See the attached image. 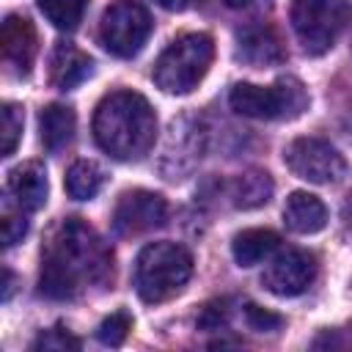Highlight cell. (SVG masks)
Masks as SVG:
<instances>
[{
    "instance_id": "d6986e66",
    "label": "cell",
    "mask_w": 352,
    "mask_h": 352,
    "mask_svg": "<svg viewBox=\"0 0 352 352\" xmlns=\"http://www.w3.org/2000/svg\"><path fill=\"white\" fill-rule=\"evenodd\" d=\"M102 182H104V173L96 162L91 160H77L69 170H66V179H63V187L69 192V198L74 201H91L99 190H102Z\"/></svg>"
},
{
    "instance_id": "8992f818",
    "label": "cell",
    "mask_w": 352,
    "mask_h": 352,
    "mask_svg": "<svg viewBox=\"0 0 352 352\" xmlns=\"http://www.w3.org/2000/svg\"><path fill=\"white\" fill-rule=\"evenodd\" d=\"M297 41L308 55L327 52L352 22L349 0H292L289 8Z\"/></svg>"
},
{
    "instance_id": "f546056e",
    "label": "cell",
    "mask_w": 352,
    "mask_h": 352,
    "mask_svg": "<svg viewBox=\"0 0 352 352\" xmlns=\"http://www.w3.org/2000/svg\"><path fill=\"white\" fill-rule=\"evenodd\" d=\"M11 289H14V275L6 270V292H3V300H8V297H11Z\"/></svg>"
},
{
    "instance_id": "7402d4cb",
    "label": "cell",
    "mask_w": 352,
    "mask_h": 352,
    "mask_svg": "<svg viewBox=\"0 0 352 352\" xmlns=\"http://www.w3.org/2000/svg\"><path fill=\"white\" fill-rule=\"evenodd\" d=\"M129 330H132V316L126 311H116V314L102 319V324L96 327V338L104 346H121L126 341Z\"/></svg>"
},
{
    "instance_id": "5bb4252c",
    "label": "cell",
    "mask_w": 352,
    "mask_h": 352,
    "mask_svg": "<svg viewBox=\"0 0 352 352\" xmlns=\"http://www.w3.org/2000/svg\"><path fill=\"white\" fill-rule=\"evenodd\" d=\"M94 74V60L77 50L74 44H58L55 52H52V60H50V77L55 82V88L60 91H69L80 82H85L88 77Z\"/></svg>"
},
{
    "instance_id": "9a60e30c",
    "label": "cell",
    "mask_w": 352,
    "mask_h": 352,
    "mask_svg": "<svg viewBox=\"0 0 352 352\" xmlns=\"http://www.w3.org/2000/svg\"><path fill=\"white\" fill-rule=\"evenodd\" d=\"M283 223L294 234H316L327 226V206L311 192H292L283 204Z\"/></svg>"
},
{
    "instance_id": "cb8c5ba5",
    "label": "cell",
    "mask_w": 352,
    "mask_h": 352,
    "mask_svg": "<svg viewBox=\"0 0 352 352\" xmlns=\"http://www.w3.org/2000/svg\"><path fill=\"white\" fill-rule=\"evenodd\" d=\"M245 322L256 333H275V330L283 327V319L278 314H272V311H267L261 305H253V302L245 305Z\"/></svg>"
},
{
    "instance_id": "d4e9b609",
    "label": "cell",
    "mask_w": 352,
    "mask_h": 352,
    "mask_svg": "<svg viewBox=\"0 0 352 352\" xmlns=\"http://www.w3.org/2000/svg\"><path fill=\"white\" fill-rule=\"evenodd\" d=\"M314 349H352V324L346 327H333V330H322L314 344Z\"/></svg>"
},
{
    "instance_id": "7a4b0ae2",
    "label": "cell",
    "mask_w": 352,
    "mask_h": 352,
    "mask_svg": "<svg viewBox=\"0 0 352 352\" xmlns=\"http://www.w3.org/2000/svg\"><path fill=\"white\" fill-rule=\"evenodd\" d=\"M94 140L113 160H143L157 140V113L138 91H113L94 110Z\"/></svg>"
},
{
    "instance_id": "484cf974",
    "label": "cell",
    "mask_w": 352,
    "mask_h": 352,
    "mask_svg": "<svg viewBox=\"0 0 352 352\" xmlns=\"http://www.w3.org/2000/svg\"><path fill=\"white\" fill-rule=\"evenodd\" d=\"M25 234H28L25 212H19V214L6 212V214H3V245H6V248H11V245H16Z\"/></svg>"
},
{
    "instance_id": "4dcf8cb0",
    "label": "cell",
    "mask_w": 352,
    "mask_h": 352,
    "mask_svg": "<svg viewBox=\"0 0 352 352\" xmlns=\"http://www.w3.org/2000/svg\"><path fill=\"white\" fill-rule=\"evenodd\" d=\"M349 129H352V113H349Z\"/></svg>"
},
{
    "instance_id": "3957f363",
    "label": "cell",
    "mask_w": 352,
    "mask_h": 352,
    "mask_svg": "<svg viewBox=\"0 0 352 352\" xmlns=\"http://www.w3.org/2000/svg\"><path fill=\"white\" fill-rule=\"evenodd\" d=\"M192 275V256L176 242H151L138 253L135 289L143 302H165L176 297Z\"/></svg>"
},
{
    "instance_id": "277c9868",
    "label": "cell",
    "mask_w": 352,
    "mask_h": 352,
    "mask_svg": "<svg viewBox=\"0 0 352 352\" xmlns=\"http://www.w3.org/2000/svg\"><path fill=\"white\" fill-rule=\"evenodd\" d=\"M214 41L206 33H184L173 38L154 63V82L165 94H190L209 72Z\"/></svg>"
},
{
    "instance_id": "4fadbf2b",
    "label": "cell",
    "mask_w": 352,
    "mask_h": 352,
    "mask_svg": "<svg viewBox=\"0 0 352 352\" xmlns=\"http://www.w3.org/2000/svg\"><path fill=\"white\" fill-rule=\"evenodd\" d=\"M50 182L41 162H22L8 173V195L19 212H38L47 204Z\"/></svg>"
},
{
    "instance_id": "e0dca14e",
    "label": "cell",
    "mask_w": 352,
    "mask_h": 352,
    "mask_svg": "<svg viewBox=\"0 0 352 352\" xmlns=\"http://www.w3.org/2000/svg\"><path fill=\"white\" fill-rule=\"evenodd\" d=\"M280 248V236L270 228H245L234 236L231 253L239 267H256Z\"/></svg>"
},
{
    "instance_id": "ffe728a7",
    "label": "cell",
    "mask_w": 352,
    "mask_h": 352,
    "mask_svg": "<svg viewBox=\"0 0 352 352\" xmlns=\"http://www.w3.org/2000/svg\"><path fill=\"white\" fill-rule=\"evenodd\" d=\"M38 11L47 16V22L58 30H74L88 8V0H36Z\"/></svg>"
},
{
    "instance_id": "30bf717a",
    "label": "cell",
    "mask_w": 352,
    "mask_h": 352,
    "mask_svg": "<svg viewBox=\"0 0 352 352\" xmlns=\"http://www.w3.org/2000/svg\"><path fill=\"white\" fill-rule=\"evenodd\" d=\"M316 270H319V264H316L314 253L292 248V250L278 253L267 264V270L261 275V283H264L267 292H272L278 297H297L314 283Z\"/></svg>"
},
{
    "instance_id": "4316f807",
    "label": "cell",
    "mask_w": 352,
    "mask_h": 352,
    "mask_svg": "<svg viewBox=\"0 0 352 352\" xmlns=\"http://www.w3.org/2000/svg\"><path fill=\"white\" fill-rule=\"evenodd\" d=\"M226 319H228V305H226V300H214V302H209V305L204 308V314L198 316V327H201V330H220V327L226 324Z\"/></svg>"
},
{
    "instance_id": "8fae6325",
    "label": "cell",
    "mask_w": 352,
    "mask_h": 352,
    "mask_svg": "<svg viewBox=\"0 0 352 352\" xmlns=\"http://www.w3.org/2000/svg\"><path fill=\"white\" fill-rule=\"evenodd\" d=\"M0 50H3L6 63H11L16 74H28L36 60V50H38V36H36L33 22L22 14H8L0 28Z\"/></svg>"
},
{
    "instance_id": "6da1fadb",
    "label": "cell",
    "mask_w": 352,
    "mask_h": 352,
    "mask_svg": "<svg viewBox=\"0 0 352 352\" xmlns=\"http://www.w3.org/2000/svg\"><path fill=\"white\" fill-rule=\"evenodd\" d=\"M113 278V253L82 220L66 217L41 250L38 292L50 300H74L85 286H104Z\"/></svg>"
},
{
    "instance_id": "f1b7e54d",
    "label": "cell",
    "mask_w": 352,
    "mask_h": 352,
    "mask_svg": "<svg viewBox=\"0 0 352 352\" xmlns=\"http://www.w3.org/2000/svg\"><path fill=\"white\" fill-rule=\"evenodd\" d=\"M162 8H168V11H182V8H187L190 6V0H157Z\"/></svg>"
},
{
    "instance_id": "9c48e42d",
    "label": "cell",
    "mask_w": 352,
    "mask_h": 352,
    "mask_svg": "<svg viewBox=\"0 0 352 352\" xmlns=\"http://www.w3.org/2000/svg\"><path fill=\"white\" fill-rule=\"evenodd\" d=\"M168 217V201L151 190H126L113 212V228L121 236H138L154 231Z\"/></svg>"
},
{
    "instance_id": "5b68a950",
    "label": "cell",
    "mask_w": 352,
    "mask_h": 352,
    "mask_svg": "<svg viewBox=\"0 0 352 352\" xmlns=\"http://www.w3.org/2000/svg\"><path fill=\"white\" fill-rule=\"evenodd\" d=\"M234 113L256 121H289L308 110V94L297 77H280L272 85L236 82L228 94Z\"/></svg>"
},
{
    "instance_id": "603a6c76",
    "label": "cell",
    "mask_w": 352,
    "mask_h": 352,
    "mask_svg": "<svg viewBox=\"0 0 352 352\" xmlns=\"http://www.w3.org/2000/svg\"><path fill=\"white\" fill-rule=\"evenodd\" d=\"M33 349H44V352H66V349H80V338L72 336L66 327H50L44 333H38V338L33 341Z\"/></svg>"
},
{
    "instance_id": "2e32d148",
    "label": "cell",
    "mask_w": 352,
    "mask_h": 352,
    "mask_svg": "<svg viewBox=\"0 0 352 352\" xmlns=\"http://www.w3.org/2000/svg\"><path fill=\"white\" fill-rule=\"evenodd\" d=\"M74 126H77V118L69 104H58V102L47 104L38 116V132H41L44 151H50V154L63 151L74 138Z\"/></svg>"
},
{
    "instance_id": "83f0119b",
    "label": "cell",
    "mask_w": 352,
    "mask_h": 352,
    "mask_svg": "<svg viewBox=\"0 0 352 352\" xmlns=\"http://www.w3.org/2000/svg\"><path fill=\"white\" fill-rule=\"evenodd\" d=\"M234 11H264L272 0H223Z\"/></svg>"
},
{
    "instance_id": "52a82bcc",
    "label": "cell",
    "mask_w": 352,
    "mask_h": 352,
    "mask_svg": "<svg viewBox=\"0 0 352 352\" xmlns=\"http://www.w3.org/2000/svg\"><path fill=\"white\" fill-rule=\"evenodd\" d=\"M151 14L132 0L113 3L99 22V41L102 47L116 58H132L143 50V44L151 36Z\"/></svg>"
},
{
    "instance_id": "ba28073f",
    "label": "cell",
    "mask_w": 352,
    "mask_h": 352,
    "mask_svg": "<svg viewBox=\"0 0 352 352\" xmlns=\"http://www.w3.org/2000/svg\"><path fill=\"white\" fill-rule=\"evenodd\" d=\"M283 160L289 170L311 184H333L346 173V160L322 138H297L286 146Z\"/></svg>"
},
{
    "instance_id": "44dd1931",
    "label": "cell",
    "mask_w": 352,
    "mask_h": 352,
    "mask_svg": "<svg viewBox=\"0 0 352 352\" xmlns=\"http://www.w3.org/2000/svg\"><path fill=\"white\" fill-rule=\"evenodd\" d=\"M0 118H3V132H0V151L3 157L14 154L19 138H22V124H25V116H22V107L14 104V102H6L3 110H0Z\"/></svg>"
},
{
    "instance_id": "7c38bea8",
    "label": "cell",
    "mask_w": 352,
    "mask_h": 352,
    "mask_svg": "<svg viewBox=\"0 0 352 352\" xmlns=\"http://www.w3.org/2000/svg\"><path fill=\"white\" fill-rule=\"evenodd\" d=\"M236 60L248 66H275L286 58L280 36L270 25H248L236 33Z\"/></svg>"
},
{
    "instance_id": "ac0fdd59",
    "label": "cell",
    "mask_w": 352,
    "mask_h": 352,
    "mask_svg": "<svg viewBox=\"0 0 352 352\" xmlns=\"http://www.w3.org/2000/svg\"><path fill=\"white\" fill-rule=\"evenodd\" d=\"M272 190H275V184H272L267 170H248V173H239L234 179L231 198H234L236 209H256L272 198Z\"/></svg>"
}]
</instances>
